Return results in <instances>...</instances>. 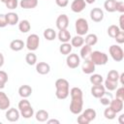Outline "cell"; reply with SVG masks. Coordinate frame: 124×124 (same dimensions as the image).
I'll return each mask as SVG.
<instances>
[{"label": "cell", "mask_w": 124, "mask_h": 124, "mask_svg": "<svg viewBox=\"0 0 124 124\" xmlns=\"http://www.w3.org/2000/svg\"><path fill=\"white\" fill-rule=\"evenodd\" d=\"M71 95V104H70V111L73 114H79L82 111L83 107V94L82 90L78 87H73L70 90Z\"/></svg>", "instance_id": "6da1fadb"}, {"label": "cell", "mask_w": 124, "mask_h": 124, "mask_svg": "<svg viewBox=\"0 0 124 124\" xmlns=\"http://www.w3.org/2000/svg\"><path fill=\"white\" fill-rule=\"evenodd\" d=\"M55 96L59 100H65L70 94V84L65 78H58L55 81Z\"/></svg>", "instance_id": "7a4b0ae2"}, {"label": "cell", "mask_w": 124, "mask_h": 124, "mask_svg": "<svg viewBox=\"0 0 124 124\" xmlns=\"http://www.w3.org/2000/svg\"><path fill=\"white\" fill-rule=\"evenodd\" d=\"M90 59L92 60V62L95 64V65H106L108 60V54H106L105 52H102V51H99V50H94L91 52V55H90Z\"/></svg>", "instance_id": "3957f363"}, {"label": "cell", "mask_w": 124, "mask_h": 124, "mask_svg": "<svg viewBox=\"0 0 124 124\" xmlns=\"http://www.w3.org/2000/svg\"><path fill=\"white\" fill-rule=\"evenodd\" d=\"M75 27H76V32L78 35L79 36H83L85 34H87L88 32V29H89V25H88V22L85 18H78L76 20V24H75Z\"/></svg>", "instance_id": "277c9868"}, {"label": "cell", "mask_w": 124, "mask_h": 124, "mask_svg": "<svg viewBox=\"0 0 124 124\" xmlns=\"http://www.w3.org/2000/svg\"><path fill=\"white\" fill-rule=\"evenodd\" d=\"M108 52H109V55L111 56V58L116 61V62H120L123 60L124 58V52H123V49L121 48V46H117V45H112L109 46L108 48Z\"/></svg>", "instance_id": "5b68a950"}, {"label": "cell", "mask_w": 124, "mask_h": 124, "mask_svg": "<svg viewBox=\"0 0 124 124\" xmlns=\"http://www.w3.org/2000/svg\"><path fill=\"white\" fill-rule=\"evenodd\" d=\"M40 45V38L37 34H31L27 37L26 40V47L30 51H34L39 47Z\"/></svg>", "instance_id": "8992f818"}, {"label": "cell", "mask_w": 124, "mask_h": 124, "mask_svg": "<svg viewBox=\"0 0 124 124\" xmlns=\"http://www.w3.org/2000/svg\"><path fill=\"white\" fill-rule=\"evenodd\" d=\"M66 63H67V66L69 68L76 69V68H78L79 66L80 58H79V56L77 53H70V54L67 55Z\"/></svg>", "instance_id": "52a82bcc"}, {"label": "cell", "mask_w": 124, "mask_h": 124, "mask_svg": "<svg viewBox=\"0 0 124 124\" xmlns=\"http://www.w3.org/2000/svg\"><path fill=\"white\" fill-rule=\"evenodd\" d=\"M90 18L94 22H101L104 19V12L100 8H93L90 11Z\"/></svg>", "instance_id": "ba28073f"}, {"label": "cell", "mask_w": 124, "mask_h": 124, "mask_svg": "<svg viewBox=\"0 0 124 124\" xmlns=\"http://www.w3.org/2000/svg\"><path fill=\"white\" fill-rule=\"evenodd\" d=\"M68 26H69L68 16L65 14L60 15L56 19V27L58 28V30H63V29H67Z\"/></svg>", "instance_id": "9c48e42d"}, {"label": "cell", "mask_w": 124, "mask_h": 124, "mask_svg": "<svg viewBox=\"0 0 124 124\" xmlns=\"http://www.w3.org/2000/svg\"><path fill=\"white\" fill-rule=\"evenodd\" d=\"M19 116H20V112L16 109V108H9L7 109L6 111V119L10 122H16L19 119Z\"/></svg>", "instance_id": "30bf717a"}, {"label": "cell", "mask_w": 124, "mask_h": 124, "mask_svg": "<svg viewBox=\"0 0 124 124\" xmlns=\"http://www.w3.org/2000/svg\"><path fill=\"white\" fill-rule=\"evenodd\" d=\"M91 94L93 97L99 99L106 94V88L104 85H102V83L97 84V85H93L91 87Z\"/></svg>", "instance_id": "8fae6325"}, {"label": "cell", "mask_w": 124, "mask_h": 124, "mask_svg": "<svg viewBox=\"0 0 124 124\" xmlns=\"http://www.w3.org/2000/svg\"><path fill=\"white\" fill-rule=\"evenodd\" d=\"M95 64L92 62V60L89 58V59H85L82 66H81V70L84 74H87V75H91L93 74V72L95 71Z\"/></svg>", "instance_id": "7c38bea8"}, {"label": "cell", "mask_w": 124, "mask_h": 124, "mask_svg": "<svg viewBox=\"0 0 124 124\" xmlns=\"http://www.w3.org/2000/svg\"><path fill=\"white\" fill-rule=\"evenodd\" d=\"M86 7V3L84 0H74L71 4V10L74 13H80Z\"/></svg>", "instance_id": "4fadbf2b"}, {"label": "cell", "mask_w": 124, "mask_h": 124, "mask_svg": "<svg viewBox=\"0 0 124 124\" xmlns=\"http://www.w3.org/2000/svg\"><path fill=\"white\" fill-rule=\"evenodd\" d=\"M108 106H109L116 113H118V112H120V111L123 109V106H124L123 100L118 99V98H115V99H113V100L110 101V103H109Z\"/></svg>", "instance_id": "5bb4252c"}, {"label": "cell", "mask_w": 124, "mask_h": 124, "mask_svg": "<svg viewBox=\"0 0 124 124\" xmlns=\"http://www.w3.org/2000/svg\"><path fill=\"white\" fill-rule=\"evenodd\" d=\"M10 99L9 97L6 95L5 92L0 91V109L1 110H6L10 108Z\"/></svg>", "instance_id": "9a60e30c"}, {"label": "cell", "mask_w": 124, "mask_h": 124, "mask_svg": "<svg viewBox=\"0 0 124 124\" xmlns=\"http://www.w3.org/2000/svg\"><path fill=\"white\" fill-rule=\"evenodd\" d=\"M36 71L40 75H46L50 71V66L46 62H39L36 64Z\"/></svg>", "instance_id": "2e32d148"}, {"label": "cell", "mask_w": 124, "mask_h": 124, "mask_svg": "<svg viewBox=\"0 0 124 124\" xmlns=\"http://www.w3.org/2000/svg\"><path fill=\"white\" fill-rule=\"evenodd\" d=\"M6 16V21H7V24L9 25H16V23H18V16L16 13H14V12H10L8 14L5 15Z\"/></svg>", "instance_id": "e0dca14e"}, {"label": "cell", "mask_w": 124, "mask_h": 124, "mask_svg": "<svg viewBox=\"0 0 124 124\" xmlns=\"http://www.w3.org/2000/svg\"><path fill=\"white\" fill-rule=\"evenodd\" d=\"M32 93V88L31 86L27 85V84H24V85H21L19 88H18V94L21 98H28Z\"/></svg>", "instance_id": "ac0fdd59"}, {"label": "cell", "mask_w": 124, "mask_h": 124, "mask_svg": "<svg viewBox=\"0 0 124 124\" xmlns=\"http://www.w3.org/2000/svg\"><path fill=\"white\" fill-rule=\"evenodd\" d=\"M24 43L23 41L19 40V39H16V40H13L11 43H10V48L14 51H19L23 48L24 46Z\"/></svg>", "instance_id": "d6986e66"}, {"label": "cell", "mask_w": 124, "mask_h": 124, "mask_svg": "<svg viewBox=\"0 0 124 124\" xmlns=\"http://www.w3.org/2000/svg\"><path fill=\"white\" fill-rule=\"evenodd\" d=\"M58 39H59V41L61 43H69L71 41V33L67 29L59 30Z\"/></svg>", "instance_id": "ffe728a7"}, {"label": "cell", "mask_w": 124, "mask_h": 124, "mask_svg": "<svg viewBox=\"0 0 124 124\" xmlns=\"http://www.w3.org/2000/svg\"><path fill=\"white\" fill-rule=\"evenodd\" d=\"M19 5L22 9H34L38 6V0H21Z\"/></svg>", "instance_id": "44dd1931"}, {"label": "cell", "mask_w": 124, "mask_h": 124, "mask_svg": "<svg viewBox=\"0 0 124 124\" xmlns=\"http://www.w3.org/2000/svg\"><path fill=\"white\" fill-rule=\"evenodd\" d=\"M91 52H92V48L90 46L88 45H84L81 49H80V57L82 59H89L90 58V55H91Z\"/></svg>", "instance_id": "7402d4cb"}, {"label": "cell", "mask_w": 124, "mask_h": 124, "mask_svg": "<svg viewBox=\"0 0 124 124\" xmlns=\"http://www.w3.org/2000/svg\"><path fill=\"white\" fill-rule=\"evenodd\" d=\"M116 0H106L104 3V8L107 12L108 13H113L116 12L115 11V7H116Z\"/></svg>", "instance_id": "603a6c76"}, {"label": "cell", "mask_w": 124, "mask_h": 124, "mask_svg": "<svg viewBox=\"0 0 124 124\" xmlns=\"http://www.w3.org/2000/svg\"><path fill=\"white\" fill-rule=\"evenodd\" d=\"M18 29L21 33H27L31 29V24L27 19H23L18 22Z\"/></svg>", "instance_id": "cb8c5ba5"}, {"label": "cell", "mask_w": 124, "mask_h": 124, "mask_svg": "<svg viewBox=\"0 0 124 124\" xmlns=\"http://www.w3.org/2000/svg\"><path fill=\"white\" fill-rule=\"evenodd\" d=\"M35 117L39 122H45L48 119V112L45 109H40L36 112Z\"/></svg>", "instance_id": "d4e9b609"}, {"label": "cell", "mask_w": 124, "mask_h": 124, "mask_svg": "<svg viewBox=\"0 0 124 124\" xmlns=\"http://www.w3.org/2000/svg\"><path fill=\"white\" fill-rule=\"evenodd\" d=\"M97 42H98V37L96 34H88V35H86V37L84 39L85 45H88L90 46H95L97 44Z\"/></svg>", "instance_id": "484cf974"}, {"label": "cell", "mask_w": 124, "mask_h": 124, "mask_svg": "<svg viewBox=\"0 0 124 124\" xmlns=\"http://www.w3.org/2000/svg\"><path fill=\"white\" fill-rule=\"evenodd\" d=\"M83 44H84V39L82 38V36L77 35L74 38H71V45H72V46L79 47V46H82Z\"/></svg>", "instance_id": "4316f807"}, {"label": "cell", "mask_w": 124, "mask_h": 124, "mask_svg": "<svg viewBox=\"0 0 124 124\" xmlns=\"http://www.w3.org/2000/svg\"><path fill=\"white\" fill-rule=\"evenodd\" d=\"M72 48L73 46L70 43H62V45L59 46V51L64 55H68L71 53Z\"/></svg>", "instance_id": "83f0119b"}, {"label": "cell", "mask_w": 124, "mask_h": 124, "mask_svg": "<svg viewBox=\"0 0 124 124\" xmlns=\"http://www.w3.org/2000/svg\"><path fill=\"white\" fill-rule=\"evenodd\" d=\"M82 114L86 117V119L89 121V122H91L92 120H94L95 118H96V111H95V109H93V108H86L83 112H82Z\"/></svg>", "instance_id": "f1b7e54d"}, {"label": "cell", "mask_w": 124, "mask_h": 124, "mask_svg": "<svg viewBox=\"0 0 124 124\" xmlns=\"http://www.w3.org/2000/svg\"><path fill=\"white\" fill-rule=\"evenodd\" d=\"M44 37L46 40L47 41H52L55 39L56 37V33L54 31V29L52 28H46L45 31H44Z\"/></svg>", "instance_id": "f546056e"}, {"label": "cell", "mask_w": 124, "mask_h": 124, "mask_svg": "<svg viewBox=\"0 0 124 124\" xmlns=\"http://www.w3.org/2000/svg\"><path fill=\"white\" fill-rule=\"evenodd\" d=\"M89 80L92 83V85H97V84H101L104 81V78L99 74H93V75H91Z\"/></svg>", "instance_id": "4dcf8cb0"}, {"label": "cell", "mask_w": 124, "mask_h": 124, "mask_svg": "<svg viewBox=\"0 0 124 124\" xmlns=\"http://www.w3.org/2000/svg\"><path fill=\"white\" fill-rule=\"evenodd\" d=\"M105 88L108 89V91H113L117 88L118 86V81H113V80H109V79H106L105 80Z\"/></svg>", "instance_id": "1f68e13d"}, {"label": "cell", "mask_w": 124, "mask_h": 124, "mask_svg": "<svg viewBox=\"0 0 124 124\" xmlns=\"http://www.w3.org/2000/svg\"><path fill=\"white\" fill-rule=\"evenodd\" d=\"M25 61H26V63L28 64V65H35L36 63H37V56H36V54L34 53V52H28L27 54H26V56H25Z\"/></svg>", "instance_id": "d6a6232c"}, {"label": "cell", "mask_w": 124, "mask_h": 124, "mask_svg": "<svg viewBox=\"0 0 124 124\" xmlns=\"http://www.w3.org/2000/svg\"><path fill=\"white\" fill-rule=\"evenodd\" d=\"M20 115H21L23 118H26V119L32 117V116L34 115V109H33V108L30 106V107H28V108H26L20 110Z\"/></svg>", "instance_id": "836d02e7"}, {"label": "cell", "mask_w": 124, "mask_h": 124, "mask_svg": "<svg viewBox=\"0 0 124 124\" xmlns=\"http://www.w3.org/2000/svg\"><path fill=\"white\" fill-rule=\"evenodd\" d=\"M104 116H105L107 119H108V120H112V119L115 118L116 112H115L110 107H108V108H107L105 109V111H104Z\"/></svg>", "instance_id": "e575fe53"}, {"label": "cell", "mask_w": 124, "mask_h": 124, "mask_svg": "<svg viewBox=\"0 0 124 124\" xmlns=\"http://www.w3.org/2000/svg\"><path fill=\"white\" fill-rule=\"evenodd\" d=\"M119 31H120L119 27H118L117 25H114V24L110 25V26L108 28V36H109L110 38H113V39H114V37L116 36V34H117Z\"/></svg>", "instance_id": "d590c367"}, {"label": "cell", "mask_w": 124, "mask_h": 124, "mask_svg": "<svg viewBox=\"0 0 124 124\" xmlns=\"http://www.w3.org/2000/svg\"><path fill=\"white\" fill-rule=\"evenodd\" d=\"M107 78L109 80H113V81H118L119 78V73L116 70H110L108 75H107Z\"/></svg>", "instance_id": "8d00e7d4"}, {"label": "cell", "mask_w": 124, "mask_h": 124, "mask_svg": "<svg viewBox=\"0 0 124 124\" xmlns=\"http://www.w3.org/2000/svg\"><path fill=\"white\" fill-rule=\"evenodd\" d=\"M6 7L10 10H15L17 8V5H18V1L17 0H7L5 3Z\"/></svg>", "instance_id": "74e56055"}, {"label": "cell", "mask_w": 124, "mask_h": 124, "mask_svg": "<svg viewBox=\"0 0 124 124\" xmlns=\"http://www.w3.org/2000/svg\"><path fill=\"white\" fill-rule=\"evenodd\" d=\"M31 106V104H30V102L26 99V98H23L21 101H19V103H18V109L19 110H22V109H24V108H28V107H30Z\"/></svg>", "instance_id": "f35d334b"}, {"label": "cell", "mask_w": 124, "mask_h": 124, "mask_svg": "<svg viewBox=\"0 0 124 124\" xmlns=\"http://www.w3.org/2000/svg\"><path fill=\"white\" fill-rule=\"evenodd\" d=\"M99 99H100V103H101L103 106H108L109 103H110V101H111L110 94H108V96H107V93H106L104 96H102L101 98H99Z\"/></svg>", "instance_id": "ab89813d"}, {"label": "cell", "mask_w": 124, "mask_h": 124, "mask_svg": "<svg viewBox=\"0 0 124 124\" xmlns=\"http://www.w3.org/2000/svg\"><path fill=\"white\" fill-rule=\"evenodd\" d=\"M114 40H115L118 44H123V43H124V31L120 30V31L116 34V36L114 37Z\"/></svg>", "instance_id": "60d3db41"}, {"label": "cell", "mask_w": 124, "mask_h": 124, "mask_svg": "<svg viewBox=\"0 0 124 124\" xmlns=\"http://www.w3.org/2000/svg\"><path fill=\"white\" fill-rule=\"evenodd\" d=\"M115 98L121 99L124 101V87L121 86L119 88H116V94H115Z\"/></svg>", "instance_id": "b9f144b4"}, {"label": "cell", "mask_w": 124, "mask_h": 124, "mask_svg": "<svg viewBox=\"0 0 124 124\" xmlns=\"http://www.w3.org/2000/svg\"><path fill=\"white\" fill-rule=\"evenodd\" d=\"M115 11L123 14L124 13V2L123 1H117L116 2V7H115Z\"/></svg>", "instance_id": "7bdbcfd3"}, {"label": "cell", "mask_w": 124, "mask_h": 124, "mask_svg": "<svg viewBox=\"0 0 124 124\" xmlns=\"http://www.w3.org/2000/svg\"><path fill=\"white\" fill-rule=\"evenodd\" d=\"M77 121H78V123H79V124H88V123H90L82 113H81L79 116H78Z\"/></svg>", "instance_id": "ee69618b"}, {"label": "cell", "mask_w": 124, "mask_h": 124, "mask_svg": "<svg viewBox=\"0 0 124 124\" xmlns=\"http://www.w3.org/2000/svg\"><path fill=\"white\" fill-rule=\"evenodd\" d=\"M7 81H8V75H7V73L4 72V71H0V82L6 84Z\"/></svg>", "instance_id": "f6af8a7d"}, {"label": "cell", "mask_w": 124, "mask_h": 124, "mask_svg": "<svg viewBox=\"0 0 124 124\" xmlns=\"http://www.w3.org/2000/svg\"><path fill=\"white\" fill-rule=\"evenodd\" d=\"M55 3L58 7H61V8H64L66 6H68L69 4V0H55Z\"/></svg>", "instance_id": "bcb514c9"}, {"label": "cell", "mask_w": 124, "mask_h": 124, "mask_svg": "<svg viewBox=\"0 0 124 124\" xmlns=\"http://www.w3.org/2000/svg\"><path fill=\"white\" fill-rule=\"evenodd\" d=\"M7 21H6V16L5 15L0 14V28H3L5 26H7Z\"/></svg>", "instance_id": "7dc6e473"}, {"label": "cell", "mask_w": 124, "mask_h": 124, "mask_svg": "<svg viewBox=\"0 0 124 124\" xmlns=\"http://www.w3.org/2000/svg\"><path fill=\"white\" fill-rule=\"evenodd\" d=\"M119 29L124 31V15H121L119 16Z\"/></svg>", "instance_id": "c3c4849f"}, {"label": "cell", "mask_w": 124, "mask_h": 124, "mask_svg": "<svg viewBox=\"0 0 124 124\" xmlns=\"http://www.w3.org/2000/svg\"><path fill=\"white\" fill-rule=\"evenodd\" d=\"M46 122H47L48 124H51V123L59 124V123H60V121H59V120H57V119H50V120H46Z\"/></svg>", "instance_id": "681fc988"}, {"label": "cell", "mask_w": 124, "mask_h": 124, "mask_svg": "<svg viewBox=\"0 0 124 124\" xmlns=\"http://www.w3.org/2000/svg\"><path fill=\"white\" fill-rule=\"evenodd\" d=\"M3 65H4V56H3V54L0 52V68H1Z\"/></svg>", "instance_id": "f907efd6"}, {"label": "cell", "mask_w": 124, "mask_h": 124, "mask_svg": "<svg viewBox=\"0 0 124 124\" xmlns=\"http://www.w3.org/2000/svg\"><path fill=\"white\" fill-rule=\"evenodd\" d=\"M120 79V83L121 84H124V73H122L121 75H119V78Z\"/></svg>", "instance_id": "816d5d0a"}, {"label": "cell", "mask_w": 124, "mask_h": 124, "mask_svg": "<svg viewBox=\"0 0 124 124\" xmlns=\"http://www.w3.org/2000/svg\"><path fill=\"white\" fill-rule=\"evenodd\" d=\"M123 118H124V114H121V115L119 116V123H120V124H124Z\"/></svg>", "instance_id": "f5cc1de1"}, {"label": "cell", "mask_w": 124, "mask_h": 124, "mask_svg": "<svg viewBox=\"0 0 124 124\" xmlns=\"http://www.w3.org/2000/svg\"><path fill=\"white\" fill-rule=\"evenodd\" d=\"M84 1H85V3H86V4H93L96 0H84Z\"/></svg>", "instance_id": "db71d44e"}, {"label": "cell", "mask_w": 124, "mask_h": 124, "mask_svg": "<svg viewBox=\"0 0 124 124\" xmlns=\"http://www.w3.org/2000/svg\"><path fill=\"white\" fill-rule=\"evenodd\" d=\"M5 87V83H2V82H0V89H3Z\"/></svg>", "instance_id": "11a10c76"}, {"label": "cell", "mask_w": 124, "mask_h": 124, "mask_svg": "<svg viewBox=\"0 0 124 124\" xmlns=\"http://www.w3.org/2000/svg\"><path fill=\"white\" fill-rule=\"evenodd\" d=\"M0 1H1V2H2V3H5V2H6V1H7V0H0Z\"/></svg>", "instance_id": "9f6ffc18"}]
</instances>
